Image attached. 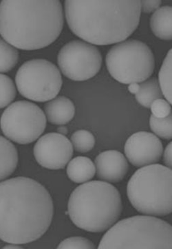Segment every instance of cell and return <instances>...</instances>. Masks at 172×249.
I'll use <instances>...</instances> for the list:
<instances>
[{
	"instance_id": "1",
	"label": "cell",
	"mask_w": 172,
	"mask_h": 249,
	"mask_svg": "<svg viewBox=\"0 0 172 249\" xmlns=\"http://www.w3.org/2000/svg\"><path fill=\"white\" fill-rule=\"evenodd\" d=\"M54 214L47 189L33 179L0 182V239L14 245L36 241L47 231Z\"/></svg>"
},
{
	"instance_id": "2",
	"label": "cell",
	"mask_w": 172,
	"mask_h": 249,
	"mask_svg": "<svg viewBox=\"0 0 172 249\" xmlns=\"http://www.w3.org/2000/svg\"><path fill=\"white\" fill-rule=\"evenodd\" d=\"M65 14L72 32L98 46L125 41L139 24V0H67Z\"/></svg>"
},
{
	"instance_id": "3",
	"label": "cell",
	"mask_w": 172,
	"mask_h": 249,
	"mask_svg": "<svg viewBox=\"0 0 172 249\" xmlns=\"http://www.w3.org/2000/svg\"><path fill=\"white\" fill-rule=\"evenodd\" d=\"M59 0H4L0 3V35L24 51L44 49L57 40L64 27Z\"/></svg>"
},
{
	"instance_id": "4",
	"label": "cell",
	"mask_w": 172,
	"mask_h": 249,
	"mask_svg": "<svg viewBox=\"0 0 172 249\" xmlns=\"http://www.w3.org/2000/svg\"><path fill=\"white\" fill-rule=\"evenodd\" d=\"M122 209L118 189L105 181L94 180L74 189L69 198L68 213L79 229L99 233L115 225Z\"/></svg>"
},
{
	"instance_id": "5",
	"label": "cell",
	"mask_w": 172,
	"mask_h": 249,
	"mask_svg": "<svg viewBox=\"0 0 172 249\" xmlns=\"http://www.w3.org/2000/svg\"><path fill=\"white\" fill-rule=\"evenodd\" d=\"M98 249H172V227L151 215L128 217L109 229Z\"/></svg>"
},
{
	"instance_id": "6",
	"label": "cell",
	"mask_w": 172,
	"mask_h": 249,
	"mask_svg": "<svg viewBox=\"0 0 172 249\" xmlns=\"http://www.w3.org/2000/svg\"><path fill=\"white\" fill-rule=\"evenodd\" d=\"M172 169L152 164L130 178L127 194L136 210L145 215L165 216L172 212Z\"/></svg>"
},
{
	"instance_id": "7",
	"label": "cell",
	"mask_w": 172,
	"mask_h": 249,
	"mask_svg": "<svg viewBox=\"0 0 172 249\" xmlns=\"http://www.w3.org/2000/svg\"><path fill=\"white\" fill-rule=\"evenodd\" d=\"M105 63L110 75L123 84L146 81L155 67L152 50L145 43L135 39L113 46L107 53Z\"/></svg>"
},
{
	"instance_id": "8",
	"label": "cell",
	"mask_w": 172,
	"mask_h": 249,
	"mask_svg": "<svg viewBox=\"0 0 172 249\" xmlns=\"http://www.w3.org/2000/svg\"><path fill=\"white\" fill-rule=\"evenodd\" d=\"M18 91L23 97L35 102H46L57 97L62 86L60 71L46 59L25 62L16 76Z\"/></svg>"
},
{
	"instance_id": "9",
	"label": "cell",
	"mask_w": 172,
	"mask_h": 249,
	"mask_svg": "<svg viewBox=\"0 0 172 249\" xmlns=\"http://www.w3.org/2000/svg\"><path fill=\"white\" fill-rule=\"evenodd\" d=\"M0 125L4 135L10 140L26 145L37 140L44 133L46 118L37 105L27 101H19L5 109Z\"/></svg>"
},
{
	"instance_id": "10",
	"label": "cell",
	"mask_w": 172,
	"mask_h": 249,
	"mask_svg": "<svg viewBox=\"0 0 172 249\" xmlns=\"http://www.w3.org/2000/svg\"><path fill=\"white\" fill-rule=\"evenodd\" d=\"M59 69L72 81L88 80L100 71L102 56L93 45L73 40L63 46L57 56Z\"/></svg>"
},
{
	"instance_id": "11",
	"label": "cell",
	"mask_w": 172,
	"mask_h": 249,
	"mask_svg": "<svg viewBox=\"0 0 172 249\" xmlns=\"http://www.w3.org/2000/svg\"><path fill=\"white\" fill-rule=\"evenodd\" d=\"M34 156L38 163L44 168L64 169L73 156V147L65 136L59 133H49L36 142Z\"/></svg>"
},
{
	"instance_id": "12",
	"label": "cell",
	"mask_w": 172,
	"mask_h": 249,
	"mask_svg": "<svg viewBox=\"0 0 172 249\" xmlns=\"http://www.w3.org/2000/svg\"><path fill=\"white\" fill-rule=\"evenodd\" d=\"M125 156L130 163L137 167L156 163L163 155V144L150 132H138L132 134L125 142Z\"/></svg>"
},
{
	"instance_id": "13",
	"label": "cell",
	"mask_w": 172,
	"mask_h": 249,
	"mask_svg": "<svg viewBox=\"0 0 172 249\" xmlns=\"http://www.w3.org/2000/svg\"><path fill=\"white\" fill-rule=\"evenodd\" d=\"M96 173L101 180L118 182L128 172V162L123 154L116 150L101 153L95 159Z\"/></svg>"
},
{
	"instance_id": "14",
	"label": "cell",
	"mask_w": 172,
	"mask_h": 249,
	"mask_svg": "<svg viewBox=\"0 0 172 249\" xmlns=\"http://www.w3.org/2000/svg\"><path fill=\"white\" fill-rule=\"evenodd\" d=\"M44 109L49 123L57 125L67 124L75 114V107L72 101L63 96L46 103Z\"/></svg>"
},
{
	"instance_id": "15",
	"label": "cell",
	"mask_w": 172,
	"mask_h": 249,
	"mask_svg": "<svg viewBox=\"0 0 172 249\" xmlns=\"http://www.w3.org/2000/svg\"><path fill=\"white\" fill-rule=\"evenodd\" d=\"M95 173V165L92 160L87 157L74 158L68 165V177L76 183L88 182L93 178Z\"/></svg>"
},
{
	"instance_id": "16",
	"label": "cell",
	"mask_w": 172,
	"mask_h": 249,
	"mask_svg": "<svg viewBox=\"0 0 172 249\" xmlns=\"http://www.w3.org/2000/svg\"><path fill=\"white\" fill-rule=\"evenodd\" d=\"M172 8L163 6L157 9L150 19V26L154 34L163 40L172 39Z\"/></svg>"
},
{
	"instance_id": "17",
	"label": "cell",
	"mask_w": 172,
	"mask_h": 249,
	"mask_svg": "<svg viewBox=\"0 0 172 249\" xmlns=\"http://www.w3.org/2000/svg\"><path fill=\"white\" fill-rule=\"evenodd\" d=\"M17 150L13 143L0 136V181L7 178L16 171Z\"/></svg>"
},
{
	"instance_id": "18",
	"label": "cell",
	"mask_w": 172,
	"mask_h": 249,
	"mask_svg": "<svg viewBox=\"0 0 172 249\" xmlns=\"http://www.w3.org/2000/svg\"><path fill=\"white\" fill-rule=\"evenodd\" d=\"M140 89L135 94L136 99L143 107L150 108L154 101L163 99V93L156 78L140 83Z\"/></svg>"
},
{
	"instance_id": "19",
	"label": "cell",
	"mask_w": 172,
	"mask_h": 249,
	"mask_svg": "<svg viewBox=\"0 0 172 249\" xmlns=\"http://www.w3.org/2000/svg\"><path fill=\"white\" fill-rule=\"evenodd\" d=\"M172 49L169 51L165 58L158 74V84L160 89L167 101L172 103Z\"/></svg>"
},
{
	"instance_id": "20",
	"label": "cell",
	"mask_w": 172,
	"mask_h": 249,
	"mask_svg": "<svg viewBox=\"0 0 172 249\" xmlns=\"http://www.w3.org/2000/svg\"><path fill=\"white\" fill-rule=\"evenodd\" d=\"M18 59L17 50L0 38V72L11 71L17 64Z\"/></svg>"
},
{
	"instance_id": "21",
	"label": "cell",
	"mask_w": 172,
	"mask_h": 249,
	"mask_svg": "<svg viewBox=\"0 0 172 249\" xmlns=\"http://www.w3.org/2000/svg\"><path fill=\"white\" fill-rule=\"evenodd\" d=\"M70 142L74 150L79 153H87L94 148L95 139L89 131L80 129L72 134Z\"/></svg>"
},
{
	"instance_id": "22",
	"label": "cell",
	"mask_w": 172,
	"mask_h": 249,
	"mask_svg": "<svg viewBox=\"0 0 172 249\" xmlns=\"http://www.w3.org/2000/svg\"><path fill=\"white\" fill-rule=\"evenodd\" d=\"M150 128L158 137L166 140L172 138V114L165 118H157L152 115L150 119Z\"/></svg>"
},
{
	"instance_id": "23",
	"label": "cell",
	"mask_w": 172,
	"mask_h": 249,
	"mask_svg": "<svg viewBox=\"0 0 172 249\" xmlns=\"http://www.w3.org/2000/svg\"><path fill=\"white\" fill-rule=\"evenodd\" d=\"M16 88L9 76L0 74V109L11 104L16 97Z\"/></svg>"
},
{
	"instance_id": "24",
	"label": "cell",
	"mask_w": 172,
	"mask_h": 249,
	"mask_svg": "<svg viewBox=\"0 0 172 249\" xmlns=\"http://www.w3.org/2000/svg\"><path fill=\"white\" fill-rule=\"evenodd\" d=\"M57 249H93L95 245L88 239L82 237H71L61 242Z\"/></svg>"
},
{
	"instance_id": "25",
	"label": "cell",
	"mask_w": 172,
	"mask_h": 249,
	"mask_svg": "<svg viewBox=\"0 0 172 249\" xmlns=\"http://www.w3.org/2000/svg\"><path fill=\"white\" fill-rule=\"evenodd\" d=\"M152 115L157 118H165L172 114L170 104L163 99H157L154 101L150 106Z\"/></svg>"
},
{
	"instance_id": "26",
	"label": "cell",
	"mask_w": 172,
	"mask_h": 249,
	"mask_svg": "<svg viewBox=\"0 0 172 249\" xmlns=\"http://www.w3.org/2000/svg\"><path fill=\"white\" fill-rule=\"evenodd\" d=\"M162 1L160 0H143L140 1V11L146 14L156 11L159 8Z\"/></svg>"
},
{
	"instance_id": "27",
	"label": "cell",
	"mask_w": 172,
	"mask_h": 249,
	"mask_svg": "<svg viewBox=\"0 0 172 249\" xmlns=\"http://www.w3.org/2000/svg\"><path fill=\"white\" fill-rule=\"evenodd\" d=\"M172 142H170L165 149L164 154H163V161H164L165 165L169 168L172 169Z\"/></svg>"
},
{
	"instance_id": "28",
	"label": "cell",
	"mask_w": 172,
	"mask_h": 249,
	"mask_svg": "<svg viewBox=\"0 0 172 249\" xmlns=\"http://www.w3.org/2000/svg\"><path fill=\"white\" fill-rule=\"evenodd\" d=\"M139 84H137V83H132V84H130L128 87L129 91H130V93L134 94H137L138 90H139Z\"/></svg>"
},
{
	"instance_id": "29",
	"label": "cell",
	"mask_w": 172,
	"mask_h": 249,
	"mask_svg": "<svg viewBox=\"0 0 172 249\" xmlns=\"http://www.w3.org/2000/svg\"><path fill=\"white\" fill-rule=\"evenodd\" d=\"M57 132L59 134H62V135L65 136L68 134V129L65 126L61 125L60 127H58Z\"/></svg>"
},
{
	"instance_id": "30",
	"label": "cell",
	"mask_w": 172,
	"mask_h": 249,
	"mask_svg": "<svg viewBox=\"0 0 172 249\" xmlns=\"http://www.w3.org/2000/svg\"><path fill=\"white\" fill-rule=\"evenodd\" d=\"M4 249H22V247H19L18 245H14V244H11V245L6 246V247H4Z\"/></svg>"
}]
</instances>
